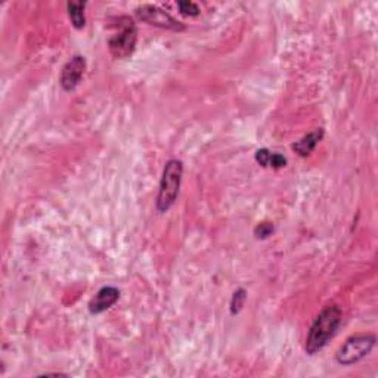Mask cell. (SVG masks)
Masks as SVG:
<instances>
[{
	"instance_id": "7c38bea8",
	"label": "cell",
	"mask_w": 378,
	"mask_h": 378,
	"mask_svg": "<svg viewBox=\"0 0 378 378\" xmlns=\"http://www.w3.org/2000/svg\"><path fill=\"white\" fill-rule=\"evenodd\" d=\"M274 231H275L274 223L262 222V223H258L257 227L254 228V236L257 240H266V238H269L272 233H274Z\"/></svg>"
},
{
	"instance_id": "52a82bcc",
	"label": "cell",
	"mask_w": 378,
	"mask_h": 378,
	"mask_svg": "<svg viewBox=\"0 0 378 378\" xmlns=\"http://www.w3.org/2000/svg\"><path fill=\"white\" fill-rule=\"evenodd\" d=\"M120 299V290L115 287H102L94 297L89 302V312L92 315H99L111 307Z\"/></svg>"
},
{
	"instance_id": "8fae6325",
	"label": "cell",
	"mask_w": 378,
	"mask_h": 378,
	"mask_svg": "<svg viewBox=\"0 0 378 378\" xmlns=\"http://www.w3.org/2000/svg\"><path fill=\"white\" fill-rule=\"evenodd\" d=\"M247 300V291L244 288H238L231 299V313L232 315H236L240 313L241 309L244 307V303Z\"/></svg>"
},
{
	"instance_id": "8992f818",
	"label": "cell",
	"mask_w": 378,
	"mask_h": 378,
	"mask_svg": "<svg viewBox=\"0 0 378 378\" xmlns=\"http://www.w3.org/2000/svg\"><path fill=\"white\" fill-rule=\"evenodd\" d=\"M86 71V59L81 55H76L69 59V61L63 67L61 77H59V85L63 90L71 92L74 90L85 76Z\"/></svg>"
},
{
	"instance_id": "4fadbf2b",
	"label": "cell",
	"mask_w": 378,
	"mask_h": 378,
	"mask_svg": "<svg viewBox=\"0 0 378 378\" xmlns=\"http://www.w3.org/2000/svg\"><path fill=\"white\" fill-rule=\"evenodd\" d=\"M177 9L182 15L185 17H198L199 15V8L194 2H188V0H182V2H177Z\"/></svg>"
},
{
	"instance_id": "7a4b0ae2",
	"label": "cell",
	"mask_w": 378,
	"mask_h": 378,
	"mask_svg": "<svg viewBox=\"0 0 378 378\" xmlns=\"http://www.w3.org/2000/svg\"><path fill=\"white\" fill-rule=\"evenodd\" d=\"M182 176H183V163L181 160H169L167 163H165L163 174H161V181H160L157 201H156V208L158 213L169 211L176 203L177 195H179V191H181Z\"/></svg>"
},
{
	"instance_id": "9c48e42d",
	"label": "cell",
	"mask_w": 378,
	"mask_h": 378,
	"mask_svg": "<svg viewBox=\"0 0 378 378\" xmlns=\"http://www.w3.org/2000/svg\"><path fill=\"white\" fill-rule=\"evenodd\" d=\"M256 161L262 165V167H268V169H282V167H286L287 165V158L281 156V154L278 152H270L269 149L266 148H262V149H258L256 152V156H254Z\"/></svg>"
},
{
	"instance_id": "3957f363",
	"label": "cell",
	"mask_w": 378,
	"mask_h": 378,
	"mask_svg": "<svg viewBox=\"0 0 378 378\" xmlns=\"http://www.w3.org/2000/svg\"><path fill=\"white\" fill-rule=\"evenodd\" d=\"M115 31L108 39V49L113 58L115 59H126L135 52L136 42H138V30L132 18L120 17L117 19Z\"/></svg>"
},
{
	"instance_id": "ba28073f",
	"label": "cell",
	"mask_w": 378,
	"mask_h": 378,
	"mask_svg": "<svg viewBox=\"0 0 378 378\" xmlns=\"http://www.w3.org/2000/svg\"><path fill=\"white\" fill-rule=\"evenodd\" d=\"M324 129H315L312 130L311 133H307L306 136H303L299 142H295L293 144V151H295V154H299L300 157H309L311 154L315 151V148L318 147L319 142L324 139Z\"/></svg>"
},
{
	"instance_id": "5b68a950",
	"label": "cell",
	"mask_w": 378,
	"mask_h": 378,
	"mask_svg": "<svg viewBox=\"0 0 378 378\" xmlns=\"http://www.w3.org/2000/svg\"><path fill=\"white\" fill-rule=\"evenodd\" d=\"M135 15L139 21L147 22L152 27H158L164 30H170V31H183L185 26L173 18L167 10L161 9L160 6L156 5H142L136 8Z\"/></svg>"
},
{
	"instance_id": "30bf717a",
	"label": "cell",
	"mask_w": 378,
	"mask_h": 378,
	"mask_svg": "<svg viewBox=\"0 0 378 378\" xmlns=\"http://www.w3.org/2000/svg\"><path fill=\"white\" fill-rule=\"evenodd\" d=\"M86 6H88L86 2H68L67 3L68 18L71 21V26H73L76 30H83L86 26V17H85Z\"/></svg>"
},
{
	"instance_id": "277c9868",
	"label": "cell",
	"mask_w": 378,
	"mask_h": 378,
	"mask_svg": "<svg viewBox=\"0 0 378 378\" xmlns=\"http://www.w3.org/2000/svg\"><path fill=\"white\" fill-rule=\"evenodd\" d=\"M375 343L377 338L372 334L352 336L336 352V361L341 366H350L358 363L372 352Z\"/></svg>"
},
{
	"instance_id": "6da1fadb",
	"label": "cell",
	"mask_w": 378,
	"mask_h": 378,
	"mask_svg": "<svg viewBox=\"0 0 378 378\" xmlns=\"http://www.w3.org/2000/svg\"><path fill=\"white\" fill-rule=\"evenodd\" d=\"M341 311L337 304H328L319 312L306 337L304 350L307 354L312 356L328 345L341 325Z\"/></svg>"
}]
</instances>
